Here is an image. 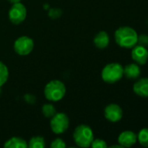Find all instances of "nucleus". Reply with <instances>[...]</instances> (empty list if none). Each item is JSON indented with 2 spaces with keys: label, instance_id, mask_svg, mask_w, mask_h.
Instances as JSON below:
<instances>
[{
  "label": "nucleus",
  "instance_id": "nucleus-3",
  "mask_svg": "<svg viewBox=\"0 0 148 148\" xmlns=\"http://www.w3.org/2000/svg\"><path fill=\"white\" fill-rule=\"evenodd\" d=\"M94 140L93 131L92 128L85 124L78 126L73 132V140L79 147H90Z\"/></svg>",
  "mask_w": 148,
  "mask_h": 148
},
{
  "label": "nucleus",
  "instance_id": "nucleus-21",
  "mask_svg": "<svg viewBox=\"0 0 148 148\" xmlns=\"http://www.w3.org/2000/svg\"><path fill=\"white\" fill-rule=\"evenodd\" d=\"M62 14V11L60 9H51L49 10V16L52 19H56V18H58Z\"/></svg>",
  "mask_w": 148,
  "mask_h": 148
},
{
  "label": "nucleus",
  "instance_id": "nucleus-15",
  "mask_svg": "<svg viewBox=\"0 0 148 148\" xmlns=\"http://www.w3.org/2000/svg\"><path fill=\"white\" fill-rule=\"evenodd\" d=\"M28 147L44 148L45 147V140L41 136H34L30 140L28 143Z\"/></svg>",
  "mask_w": 148,
  "mask_h": 148
},
{
  "label": "nucleus",
  "instance_id": "nucleus-14",
  "mask_svg": "<svg viewBox=\"0 0 148 148\" xmlns=\"http://www.w3.org/2000/svg\"><path fill=\"white\" fill-rule=\"evenodd\" d=\"M5 148H27L28 142L19 137H12L5 141L3 144Z\"/></svg>",
  "mask_w": 148,
  "mask_h": 148
},
{
  "label": "nucleus",
  "instance_id": "nucleus-9",
  "mask_svg": "<svg viewBox=\"0 0 148 148\" xmlns=\"http://www.w3.org/2000/svg\"><path fill=\"white\" fill-rule=\"evenodd\" d=\"M132 58L138 65H145L148 60L147 49L141 45H135L132 51Z\"/></svg>",
  "mask_w": 148,
  "mask_h": 148
},
{
  "label": "nucleus",
  "instance_id": "nucleus-16",
  "mask_svg": "<svg viewBox=\"0 0 148 148\" xmlns=\"http://www.w3.org/2000/svg\"><path fill=\"white\" fill-rule=\"evenodd\" d=\"M9 78V69L7 66L0 61V87L3 86Z\"/></svg>",
  "mask_w": 148,
  "mask_h": 148
},
{
  "label": "nucleus",
  "instance_id": "nucleus-2",
  "mask_svg": "<svg viewBox=\"0 0 148 148\" xmlns=\"http://www.w3.org/2000/svg\"><path fill=\"white\" fill-rule=\"evenodd\" d=\"M66 93V88L64 82L59 80H52L49 82L44 89V94L45 98L53 102L61 101Z\"/></svg>",
  "mask_w": 148,
  "mask_h": 148
},
{
  "label": "nucleus",
  "instance_id": "nucleus-13",
  "mask_svg": "<svg viewBox=\"0 0 148 148\" xmlns=\"http://www.w3.org/2000/svg\"><path fill=\"white\" fill-rule=\"evenodd\" d=\"M94 45L98 49H105L109 45L110 42V38L108 34L106 31H99L93 39Z\"/></svg>",
  "mask_w": 148,
  "mask_h": 148
},
{
  "label": "nucleus",
  "instance_id": "nucleus-22",
  "mask_svg": "<svg viewBox=\"0 0 148 148\" xmlns=\"http://www.w3.org/2000/svg\"><path fill=\"white\" fill-rule=\"evenodd\" d=\"M137 43H139V45H141L147 48L148 46V35H141L138 36Z\"/></svg>",
  "mask_w": 148,
  "mask_h": 148
},
{
  "label": "nucleus",
  "instance_id": "nucleus-6",
  "mask_svg": "<svg viewBox=\"0 0 148 148\" xmlns=\"http://www.w3.org/2000/svg\"><path fill=\"white\" fill-rule=\"evenodd\" d=\"M14 51L19 56H27L34 49V41L27 36H19L13 44Z\"/></svg>",
  "mask_w": 148,
  "mask_h": 148
},
{
  "label": "nucleus",
  "instance_id": "nucleus-11",
  "mask_svg": "<svg viewBox=\"0 0 148 148\" xmlns=\"http://www.w3.org/2000/svg\"><path fill=\"white\" fill-rule=\"evenodd\" d=\"M133 92L140 97H148L147 77L137 80V82L133 85Z\"/></svg>",
  "mask_w": 148,
  "mask_h": 148
},
{
  "label": "nucleus",
  "instance_id": "nucleus-12",
  "mask_svg": "<svg viewBox=\"0 0 148 148\" xmlns=\"http://www.w3.org/2000/svg\"><path fill=\"white\" fill-rule=\"evenodd\" d=\"M124 75L130 80H136L140 75V68L137 63L127 64L124 68Z\"/></svg>",
  "mask_w": 148,
  "mask_h": 148
},
{
  "label": "nucleus",
  "instance_id": "nucleus-23",
  "mask_svg": "<svg viewBox=\"0 0 148 148\" xmlns=\"http://www.w3.org/2000/svg\"><path fill=\"white\" fill-rule=\"evenodd\" d=\"M11 4H13V3H20L21 2V0H8Z\"/></svg>",
  "mask_w": 148,
  "mask_h": 148
},
{
  "label": "nucleus",
  "instance_id": "nucleus-1",
  "mask_svg": "<svg viewBox=\"0 0 148 148\" xmlns=\"http://www.w3.org/2000/svg\"><path fill=\"white\" fill-rule=\"evenodd\" d=\"M138 36L136 30L128 26L120 27L114 33L116 43L125 49L133 48L138 42Z\"/></svg>",
  "mask_w": 148,
  "mask_h": 148
},
{
  "label": "nucleus",
  "instance_id": "nucleus-4",
  "mask_svg": "<svg viewBox=\"0 0 148 148\" xmlns=\"http://www.w3.org/2000/svg\"><path fill=\"white\" fill-rule=\"evenodd\" d=\"M124 75V68L118 62L106 64L101 71V78L106 83H115L121 80Z\"/></svg>",
  "mask_w": 148,
  "mask_h": 148
},
{
  "label": "nucleus",
  "instance_id": "nucleus-10",
  "mask_svg": "<svg viewBox=\"0 0 148 148\" xmlns=\"http://www.w3.org/2000/svg\"><path fill=\"white\" fill-rule=\"evenodd\" d=\"M137 134L132 131H124L118 137V142L123 147H131L137 142Z\"/></svg>",
  "mask_w": 148,
  "mask_h": 148
},
{
  "label": "nucleus",
  "instance_id": "nucleus-17",
  "mask_svg": "<svg viewBox=\"0 0 148 148\" xmlns=\"http://www.w3.org/2000/svg\"><path fill=\"white\" fill-rule=\"evenodd\" d=\"M56 113H57V110H56V108L54 107V105H52L51 103H46V104L43 105L42 114L46 118H51L52 116L55 115Z\"/></svg>",
  "mask_w": 148,
  "mask_h": 148
},
{
  "label": "nucleus",
  "instance_id": "nucleus-18",
  "mask_svg": "<svg viewBox=\"0 0 148 148\" xmlns=\"http://www.w3.org/2000/svg\"><path fill=\"white\" fill-rule=\"evenodd\" d=\"M137 139L141 146L148 147V127L143 128L140 131L137 135Z\"/></svg>",
  "mask_w": 148,
  "mask_h": 148
},
{
  "label": "nucleus",
  "instance_id": "nucleus-24",
  "mask_svg": "<svg viewBox=\"0 0 148 148\" xmlns=\"http://www.w3.org/2000/svg\"><path fill=\"white\" fill-rule=\"evenodd\" d=\"M2 87H0V95H1V93H2V88H1Z\"/></svg>",
  "mask_w": 148,
  "mask_h": 148
},
{
  "label": "nucleus",
  "instance_id": "nucleus-5",
  "mask_svg": "<svg viewBox=\"0 0 148 148\" xmlns=\"http://www.w3.org/2000/svg\"><path fill=\"white\" fill-rule=\"evenodd\" d=\"M69 117L65 113H56L50 121L51 129L56 134H64L69 128Z\"/></svg>",
  "mask_w": 148,
  "mask_h": 148
},
{
  "label": "nucleus",
  "instance_id": "nucleus-20",
  "mask_svg": "<svg viewBox=\"0 0 148 148\" xmlns=\"http://www.w3.org/2000/svg\"><path fill=\"white\" fill-rule=\"evenodd\" d=\"M51 148H65L66 147V144H65V142L62 139H60V138H57V139H55V140L51 142Z\"/></svg>",
  "mask_w": 148,
  "mask_h": 148
},
{
  "label": "nucleus",
  "instance_id": "nucleus-8",
  "mask_svg": "<svg viewBox=\"0 0 148 148\" xmlns=\"http://www.w3.org/2000/svg\"><path fill=\"white\" fill-rule=\"evenodd\" d=\"M104 114L107 121L111 122H118L123 117V110L118 104L112 103L106 107Z\"/></svg>",
  "mask_w": 148,
  "mask_h": 148
},
{
  "label": "nucleus",
  "instance_id": "nucleus-7",
  "mask_svg": "<svg viewBox=\"0 0 148 148\" xmlns=\"http://www.w3.org/2000/svg\"><path fill=\"white\" fill-rule=\"evenodd\" d=\"M26 16H27V10L21 2L13 3L8 12L9 20L15 25H18L22 23L25 20Z\"/></svg>",
  "mask_w": 148,
  "mask_h": 148
},
{
  "label": "nucleus",
  "instance_id": "nucleus-19",
  "mask_svg": "<svg viewBox=\"0 0 148 148\" xmlns=\"http://www.w3.org/2000/svg\"><path fill=\"white\" fill-rule=\"evenodd\" d=\"M91 147L92 148H106L107 145L104 140L96 139V140H93V141L91 144Z\"/></svg>",
  "mask_w": 148,
  "mask_h": 148
}]
</instances>
